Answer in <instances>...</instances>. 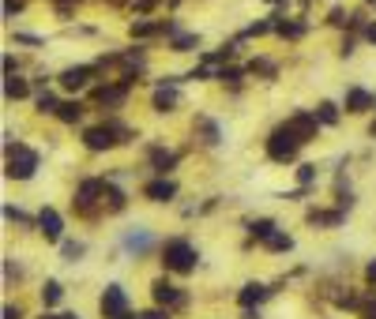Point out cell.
Returning a JSON list of instances; mask_svg holds the SVG:
<instances>
[{"label":"cell","instance_id":"cell-1","mask_svg":"<svg viewBox=\"0 0 376 319\" xmlns=\"http://www.w3.org/2000/svg\"><path fill=\"white\" fill-rule=\"evenodd\" d=\"M34 169H38V150L23 147V143L8 147V177L12 180H30Z\"/></svg>","mask_w":376,"mask_h":319},{"label":"cell","instance_id":"cell-2","mask_svg":"<svg viewBox=\"0 0 376 319\" xmlns=\"http://www.w3.org/2000/svg\"><path fill=\"white\" fill-rule=\"evenodd\" d=\"M298 147H301V139L294 135L290 124L275 128V132H271V139H267V154L275 158V162H294V158H298Z\"/></svg>","mask_w":376,"mask_h":319},{"label":"cell","instance_id":"cell-3","mask_svg":"<svg viewBox=\"0 0 376 319\" xmlns=\"http://www.w3.org/2000/svg\"><path fill=\"white\" fill-rule=\"evenodd\" d=\"M162 263H166V270L188 274V270L196 267V248H192L188 241H170V244L162 248Z\"/></svg>","mask_w":376,"mask_h":319},{"label":"cell","instance_id":"cell-4","mask_svg":"<svg viewBox=\"0 0 376 319\" xmlns=\"http://www.w3.org/2000/svg\"><path fill=\"white\" fill-rule=\"evenodd\" d=\"M83 143H87L91 150H109V147H117V143H121V135H117L113 124H102V128H87V132H83Z\"/></svg>","mask_w":376,"mask_h":319},{"label":"cell","instance_id":"cell-5","mask_svg":"<svg viewBox=\"0 0 376 319\" xmlns=\"http://www.w3.org/2000/svg\"><path fill=\"white\" fill-rule=\"evenodd\" d=\"M128 312V293L121 285H109L106 293H102V316L106 319H121Z\"/></svg>","mask_w":376,"mask_h":319},{"label":"cell","instance_id":"cell-6","mask_svg":"<svg viewBox=\"0 0 376 319\" xmlns=\"http://www.w3.org/2000/svg\"><path fill=\"white\" fill-rule=\"evenodd\" d=\"M102 191H106V180H83L79 191H76V206L83 214H91L94 211V196H102Z\"/></svg>","mask_w":376,"mask_h":319},{"label":"cell","instance_id":"cell-7","mask_svg":"<svg viewBox=\"0 0 376 319\" xmlns=\"http://www.w3.org/2000/svg\"><path fill=\"white\" fill-rule=\"evenodd\" d=\"M91 75H94L91 64H79V68L60 71V86H64V91H79V86H87V79H91Z\"/></svg>","mask_w":376,"mask_h":319},{"label":"cell","instance_id":"cell-8","mask_svg":"<svg viewBox=\"0 0 376 319\" xmlns=\"http://www.w3.org/2000/svg\"><path fill=\"white\" fill-rule=\"evenodd\" d=\"M151 293H155L158 305H185V293H181L177 285H170L166 278H158V282L151 285Z\"/></svg>","mask_w":376,"mask_h":319},{"label":"cell","instance_id":"cell-9","mask_svg":"<svg viewBox=\"0 0 376 319\" xmlns=\"http://www.w3.org/2000/svg\"><path fill=\"white\" fill-rule=\"evenodd\" d=\"M38 226H42L45 241H60V229H64V222H60V214L53 211V206H45V211L38 214Z\"/></svg>","mask_w":376,"mask_h":319},{"label":"cell","instance_id":"cell-10","mask_svg":"<svg viewBox=\"0 0 376 319\" xmlns=\"http://www.w3.org/2000/svg\"><path fill=\"white\" fill-rule=\"evenodd\" d=\"M286 124L294 128V135H298L301 143H309V139L316 135V124H320V121H316V113H298L294 121H286Z\"/></svg>","mask_w":376,"mask_h":319},{"label":"cell","instance_id":"cell-11","mask_svg":"<svg viewBox=\"0 0 376 319\" xmlns=\"http://www.w3.org/2000/svg\"><path fill=\"white\" fill-rule=\"evenodd\" d=\"M143 196H147V199H155V203H170V199L173 196H177V185H173V180H151V185L147 188H143Z\"/></svg>","mask_w":376,"mask_h":319},{"label":"cell","instance_id":"cell-12","mask_svg":"<svg viewBox=\"0 0 376 319\" xmlns=\"http://www.w3.org/2000/svg\"><path fill=\"white\" fill-rule=\"evenodd\" d=\"M369 106H373V94L362 91V86H354V91L346 94V113H365Z\"/></svg>","mask_w":376,"mask_h":319},{"label":"cell","instance_id":"cell-13","mask_svg":"<svg viewBox=\"0 0 376 319\" xmlns=\"http://www.w3.org/2000/svg\"><path fill=\"white\" fill-rule=\"evenodd\" d=\"M267 293H271L267 285H260V282H249V285H245L241 293H237V300H241L245 308H252V305H260V300L267 297Z\"/></svg>","mask_w":376,"mask_h":319},{"label":"cell","instance_id":"cell-14","mask_svg":"<svg viewBox=\"0 0 376 319\" xmlns=\"http://www.w3.org/2000/svg\"><path fill=\"white\" fill-rule=\"evenodd\" d=\"M94 98H98L102 106H121V102L128 98V83H121V86H102Z\"/></svg>","mask_w":376,"mask_h":319},{"label":"cell","instance_id":"cell-15","mask_svg":"<svg viewBox=\"0 0 376 319\" xmlns=\"http://www.w3.org/2000/svg\"><path fill=\"white\" fill-rule=\"evenodd\" d=\"M173 106H177V91H173V83L170 86H158V91H155V109H158V113H170Z\"/></svg>","mask_w":376,"mask_h":319},{"label":"cell","instance_id":"cell-16","mask_svg":"<svg viewBox=\"0 0 376 319\" xmlns=\"http://www.w3.org/2000/svg\"><path fill=\"white\" fill-rule=\"evenodd\" d=\"M173 162H177V154H170V150H162V147H151V165H155L162 177H166V169H173Z\"/></svg>","mask_w":376,"mask_h":319},{"label":"cell","instance_id":"cell-17","mask_svg":"<svg viewBox=\"0 0 376 319\" xmlns=\"http://www.w3.org/2000/svg\"><path fill=\"white\" fill-rule=\"evenodd\" d=\"M4 94H8V98H15V102H19V98H27V94H30L27 79H19V75H8V79H4Z\"/></svg>","mask_w":376,"mask_h":319},{"label":"cell","instance_id":"cell-18","mask_svg":"<svg viewBox=\"0 0 376 319\" xmlns=\"http://www.w3.org/2000/svg\"><path fill=\"white\" fill-rule=\"evenodd\" d=\"M57 117L64 124H76L79 117H83V106H79V102H60V109H57Z\"/></svg>","mask_w":376,"mask_h":319},{"label":"cell","instance_id":"cell-19","mask_svg":"<svg viewBox=\"0 0 376 319\" xmlns=\"http://www.w3.org/2000/svg\"><path fill=\"white\" fill-rule=\"evenodd\" d=\"M102 199L109 203V211H124V203H128V199H124V191L117 188V185H106V191H102Z\"/></svg>","mask_w":376,"mask_h":319},{"label":"cell","instance_id":"cell-20","mask_svg":"<svg viewBox=\"0 0 376 319\" xmlns=\"http://www.w3.org/2000/svg\"><path fill=\"white\" fill-rule=\"evenodd\" d=\"M249 233L256 237V241H267V237L275 233V222H271V218H260V222H252V226H249Z\"/></svg>","mask_w":376,"mask_h":319},{"label":"cell","instance_id":"cell-21","mask_svg":"<svg viewBox=\"0 0 376 319\" xmlns=\"http://www.w3.org/2000/svg\"><path fill=\"white\" fill-rule=\"evenodd\" d=\"M316 121L320 124H335V121H339V109H335L331 102H320V106H316Z\"/></svg>","mask_w":376,"mask_h":319},{"label":"cell","instance_id":"cell-22","mask_svg":"<svg viewBox=\"0 0 376 319\" xmlns=\"http://www.w3.org/2000/svg\"><path fill=\"white\" fill-rule=\"evenodd\" d=\"M263 244H267L271 252H290V248H294V241H290V237H283V233H271Z\"/></svg>","mask_w":376,"mask_h":319},{"label":"cell","instance_id":"cell-23","mask_svg":"<svg viewBox=\"0 0 376 319\" xmlns=\"http://www.w3.org/2000/svg\"><path fill=\"white\" fill-rule=\"evenodd\" d=\"M60 282H45V290H42V300H45V308H49V305H57V300H60Z\"/></svg>","mask_w":376,"mask_h":319},{"label":"cell","instance_id":"cell-24","mask_svg":"<svg viewBox=\"0 0 376 319\" xmlns=\"http://www.w3.org/2000/svg\"><path fill=\"white\" fill-rule=\"evenodd\" d=\"M38 109H42V113H57V109H60V102L53 98L49 91H42V94H38Z\"/></svg>","mask_w":376,"mask_h":319},{"label":"cell","instance_id":"cell-25","mask_svg":"<svg viewBox=\"0 0 376 319\" xmlns=\"http://www.w3.org/2000/svg\"><path fill=\"white\" fill-rule=\"evenodd\" d=\"M278 34L283 38H301L305 34V23H278Z\"/></svg>","mask_w":376,"mask_h":319},{"label":"cell","instance_id":"cell-26","mask_svg":"<svg viewBox=\"0 0 376 319\" xmlns=\"http://www.w3.org/2000/svg\"><path fill=\"white\" fill-rule=\"evenodd\" d=\"M155 30H162V27H155V23H132V38H151Z\"/></svg>","mask_w":376,"mask_h":319},{"label":"cell","instance_id":"cell-27","mask_svg":"<svg viewBox=\"0 0 376 319\" xmlns=\"http://www.w3.org/2000/svg\"><path fill=\"white\" fill-rule=\"evenodd\" d=\"M192 45H196V34H177V38H173V49H177V53L192 49Z\"/></svg>","mask_w":376,"mask_h":319},{"label":"cell","instance_id":"cell-28","mask_svg":"<svg viewBox=\"0 0 376 319\" xmlns=\"http://www.w3.org/2000/svg\"><path fill=\"white\" fill-rule=\"evenodd\" d=\"M313 177H316V165H301V169H298L301 188H309V185H313Z\"/></svg>","mask_w":376,"mask_h":319},{"label":"cell","instance_id":"cell-29","mask_svg":"<svg viewBox=\"0 0 376 319\" xmlns=\"http://www.w3.org/2000/svg\"><path fill=\"white\" fill-rule=\"evenodd\" d=\"M199 128H203V135H207V143H219V124H211V121H199Z\"/></svg>","mask_w":376,"mask_h":319},{"label":"cell","instance_id":"cell-30","mask_svg":"<svg viewBox=\"0 0 376 319\" xmlns=\"http://www.w3.org/2000/svg\"><path fill=\"white\" fill-rule=\"evenodd\" d=\"M79 255H83V244H71V241L64 244V259H68V263H76Z\"/></svg>","mask_w":376,"mask_h":319},{"label":"cell","instance_id":"cell-31","mask_svg":"<svg viewBox=\"0 0 376 319\" xmlns=\"http://www.w3.org/2000/svg\"><path fill=\"white\" fill-rule=\"evenodd\" d=\"M252 71H263V75H275V64H271V60H252Z\"/></svg>","mask_w":376,"mask_h":319},{"label":"cell","instance_id":"cell-32","mask_svg":"<svg viewBox=\"0 0 376 319\" xmlns=\"http://www.w3.org/2000/svg\"><path fill=\"white\" fill-rule=\"evenodd\" d=\"M219 79H226V83H237V79H241V68H222Z\"/></svg>","mask_w":376,"mask_h":319},{"label":"cell","instance_id":"cell-33","mask_svg":"<svg viewBox=\"0 0 376 319\" xmlns=\"http://www.w3.org/2000/svg\"><path fill=\"white\" fill-rule=\"evenodd\" d=\"M271 30V23H256V27H249L245 30V38H256V34H267Z\"/></svg>","mask_w":376,"mask_h":319},{"label":"cell","instance_id":"cell-34","mask_svg":"<svg viewBox=\"0 0 376 319\" xmlns=\"http://www.w3.org/2000/svg\"><path fill=\"white\" fill-rule=\"evenodd\" d=\"M15 42H23V45H42V38H38V34H15Z\"/></svg>","mask_w":376,"mask_h":319},{"label":"cell","instance_id":"cell-35","mask_svg":"<svg viewBox=\"0 0 376 319\" xmlns=\"http://www.w3.org/2000/svg\"><path fill=\"white\" fill-rule=\"evenodd\" d=\"M331 23H335V27H342V23H350V19H346V12H342V8H335V12H331Z\"/></svg>","mask_w":376,"mask_h":319},{"label":"cell","instance_id":"cell-36","mask_svg":"<svg viewBox=\"0 0 376 319\" xmlns=\"http://www.w3.org/2000/svg\"><path fill=\"white\" fill-rule=\"evenodd\" d=\"M365 282H369V285H376V259L369 263V267H365Z\"/></svg>","mask_w":376,"mask_h":319},{"label":"cell","instance_id":"cell-37","mask_svg":"<svg viewBox=\"0 0 376 319\" xmlns=\"http://www.w3.org/2000/svg\"><path fill=\"white\" fill-rule=\"evenodd\" d=\"M4 214H8V218H12V222H27V214H23V211H15V206H8Z\"/></svg>","mask_w":376,"mask_h":319},{"label":"cell","instance_id":"cell-38","mask_svg":"<svg viewBox=\"0 0 376 319\" xmlns=\"http://www.w3.org/2000/svg\"><path fill=\"white\" fill-rule=\"evenodd\" d=\"M4 319H23V312H19V308H12V305H8V308H4Z\"/></svg>","mask_w":376,"mask_h":319},{"label":"cell","instance_id":"cell-39","mask_svg":"<svg viewBox=\"0 0 376 319\" xmlns=\"http://www.w3.org/2000/svg\"><path fill=\"white\" fill-rule=\"evenodd\" d=\"M147 8H155V0H135V12H147Z\"/></svg>","mask_w":376,"mask_h":319},{"label":"cell","instance_id":"cell-40","mask_svg":"<svg viewBox=\"0 0 376 319\" xmlns=\"http://www.w3.org/2000/svg\"><path fill=\"white\" fill-rule=\"evenodd\" d=\"M365 38H369V42L376 45V23H369V27H365Z\"/></svg>","mask_w":376,"mask_h":319},{"label":"cell","instance_id":"cell-41","mask_svg":"<svg viewBox=\"0 0 376 319\" xmlns=\"http://www.w3.org/2000/svg\"><path fill=\"white\" fill-rule=\"evenodd\" d=\"M143 319H170L166 312H143Z\"/></svg>","mask_w":376,"mask_h":319},{"label":"cell","instance_id":"cell-42","mask_svg":"<svg viewBox=\"0 0 376 319\" xmlns=\"http://www.w3.org/2000/svg\"><path fill=\"white\" fill-rule=\"evenodd\" d=\"M365 319H376V305H369V308H365Z\"/></svg>","mask_w":376,"mask_h":319},{"label":"cell","instance_id":"cell-43","mask_svg":"<svg viewBox=\"0 0 376 319\" xmlns=\"http://www.w3.org/2000/svg\"><path fill=\"white\" fill-rule=\"evenodd\" d=\"M245 319H260V312H252V308H249V312H245Z\"/></svg>","mask_w":376,"mask_h":319},{"label":"cell","instance_id":"cell-44","mask_svg":"<svg viewBox=\"0 0 376 319\" xmlns=\"http://www.w3.org/2000/svg\"><path fill=\"white\" fill-rule=\"evenodd\" d=\"M121 319H143V316H132V312H124V316H121Z\"/></svg>","mask_w":376,"mask_h":319},{"label":"cell","instance_id":"cell-45","mask_svg":"<svg viewBox=\"0 0 376 319\" xmlns=\"http://www.w3.org/2000/svg\"><path fill=\"white\" fill-rule=\"evenodd\" d=\"M42 319H64V316H49V312H45V316H42Z\"/></svg>","mask_w":376,"mask_h":319},{"label":"cell","instance_id":"cell-46","mask_svg":"<svg viewBox=\"0 0 376 319\" xmlns=\"http://www.w3.org/2000/svg\"><path fill=\"white\" fill-rule=\"evenodd\" d=\"M64 319H79V316H76V312H68V316H64Z\"/></svg>","mask_w":376,"mask_h":319},{"label":"cell","instance_id":"cell-47","mask_svg":"<svg viewBox=\"0 0 376 319\" xmlns=\"http://www.w3.org/2000/svg\"><path fill=\"white\" fill-rule=\"evenodd\" d=\"M267 4H286V0H267Z\"/></svg>","mask_w":376,"mask_h":319}]
</instances>
